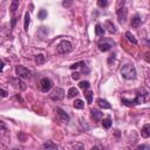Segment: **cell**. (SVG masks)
Listing matches in <instances>:
<instances>
[{
    "mask_svg": "<svg viewBox=\"0 0 150 150\" xmlns=\"http://www.w3.org/2000/svg\"><path fill=\"white\" fill-rule=\"evenodd\" d=\"M121 75L125 80H134L136 77V68L132 64H124L121 68Z\"/></svg>",
    "mask_w": 150,
    "mask_h": 150,
    "instance_id": "obj_1",
    "label": "cell"
},
{
    "mask_svg": "<svg viewBox=\"0 0 150 150\" xmlns=\"http://www.w3.org/2000/svg\"><path fill=\"white\" fill-rule=\"evenodd\" d=\"M71 50H73V45L67 40H62L56 47V52L60 54H67Z\"/></svg>",
    "mask_w": 150,
    "mask_h": 150,
    "instance_id": "obj_2",
    "label": "cell"
},
{
    "mask_svg": "<svg viewBox=\"0 0 150 150\" xmlns=\"http://www.w3.org/2000/svg\"><path fill=\"white\" fill-rule=\"evenodd\" d=\"M15 74L20 79H29L32 76V71L23 66H16L15 67Z\"/></svg>",
    "mask_w": 150,
    "mask_h": 150,
    "instance_id": "obj_3",
    "label": "cell"
},
{
    "mask_svg": "<svg viewBox=\"0 0 150 150\" xmlns=\"http://www.w3.org/2000/svg\"><path fill=\"white\" fill-rule=\"evenodd\" d=\"M49 97L53 100V101H61L63 97H64V90L62 88H54L52 90V93L49 94Z\"/></svg>",
    "mask_w": 150,
    "mask_h": 150,
    "instance_id": "obj_4",
    "label": "cell"
},
{
    "mask_svg": "<svg viewBox=\"0 0 150 150\" xmlns=\"http://www.w3.org/2000/svg\"><path fill=\"white\" fill-rule=\"evenodd\" d=\"M55 112H56V118H57L60 122H62V123L69 122L70 117H69V115H68L64 110H62L61 108H56V109H55Z\"/></svg>",
    "mask_w": 150,
    "mask_h": 150,
    "instance_id": "obj_5",
    "label": "cell"
},
{
    "mask_svg": "<svg viewBox=\"0 0 150 150\" xmlns=\"http://www.w3.org/2000/svg\"><path fill=\"white\" fill-rule=\"evenodd\" d=\"M9 82H11V84H12L15 89H19V90L26 89V84H25V82H23L20 77H13V79L9 80Z\"/></svg>",
    "mask_w": 150,
    "mask_h": 150,
    "instance_id": "obj_6",
    "label": "cell"
},
{
    "mask_svg": "<svg viewBox=\"0 0 150 150\" xmlns=\"http://www.w3.org/2000/svg\"><path fill=\"white\" fill-rule=\"evenodd\" d=\"M52 87H53V82H52L49 79L43 77V79L40 81V88H41V90H42L43 93L49 91V90L52 89Z\"/></svg>",
    "mask_w": 150,
    "mask_h": 150,
    "instance_id": "obj_7",
    "label": "cell"
},
{
    "mask_svg": "<svg viewBox=\"0 0 150 150\" xmlns=\"http://www.w3.org/2000/svg\"><path fill=\"white\" fill-rule=\"evenodd\" d=\"M116 13H117V16H118V21H120L121 23H124V21H125V18H127V9L123 7L122 9L117 11Z\"/></svg>",
    "mask_w": 150,
    "mask_h": 150,
    "instance_id": "obj_8",
    "label": "cell"
},
{
    "mask_svg": "<svg viewBox=\"0 0 150 150\" xmlns=\"http://www.w3.org/2000/svg\"><path fill=\"white\" fill-rule=\"evenodd\" d=\"M141 16L138 15V14H135L134 15V18L131 19V22H130V25H131V27H134V28H138L139 26H141Z\"/></svg>",
    "mask_w": 150,
    "mask_h": 150,
    "instance_id": "obj_9",
    "label": "cell"
},
{
    "mask_svg": "<svg viewBox=\"0 0 150 150\" xmlns=\"http://www.w3.org/2000/svg\"><path fill=\"white\" fill-rule=\"evenodd\" d=\"M97 104H98V107L102 108V109H110V108H111L110 103H109L107 100H104V98H98V100H97Z\"/></svg>",
    "mask_w": 150,
    "mask_h": 150,
    "instance_id": "obj_10",
    "label": "cell"
},
{
    "mask_svg": "<svg viewBox=\"0 0 150 150\" xmlns=\"http://www.w3.org/2000/svg\"><path fill=\"white\" fill-rule=\"evenodd\" d=\"M104 27L107 28V30H108L110 34H114V33L116 32V28H115L112 21H110V20H107V21L104 22Z\"/></svg>",
    "mask_w": 150,
    "mask_h": 150,
    "instance_id": "obj_11",
    "label": "cell"
},
{
    "mask_svg": "<svg viewBox=\"0 0 150 150\" xmlns=\"http://www.w3.org/2000/svg\"><path fill=\"white\" fill-rule=\"evenodd\" d=\"M141 135H142L144 138H148V137L150 136V124H149V123L144 124V127H143L142 130H141Z\"/></svg>",
    "mask_w": 150,
    "mask_h": 150,
    "instance_id": "obj_12",
    "label": "cell"
},
{
    "mask_svg": "<svg viewBox=\"0 0 150 150\" xmlns=\"http://www.w3.org/2000/svg\"><path fill=\"white\" fill-rule=\"evenodd\" d=\"M90 112H91V117H93L95 121H100V120L103 117V112H101V111L97 110V109H93Z\"/></svg>",
    "mask_w": 150,
    "mask_h": 150,
    "instance_id": "obj_13",
    "label": "cell"
},
{
    "mask_svg": "<svg viewBox=\"0 0 150 150\" xmlns=\"http://www.w3.org/2000/svg\"><path fill=\"white\" fill-rule=\"evenodd\" d=\"M110 48H111V42H109V43H107V42H100L98 43V49L101 52H108Z\"/></svg>",
    "mask_w": 150,
    "mask_h": 150,
    "instance_id": "obj_14",
    "label": "cell"
},
{
    "mask_svg": "<svg viewBox=\"0 0 150 150\" xmlns=\"http://www.w3.org/2000/svg\"><path fill=\"white\" fill-rule=\"evenodd\" d=\"M79 95V90L75 88V87H71V88H69V90H68V97L69 98H73V97H75V96H77Z\"/></svg>",
    "mask_w": 150,
    "mask_h": 150,
    "instance_id": "obj_15",
    "label": "cell"
},
{
    "mask_svg": "<svg viewBox=\"0 0 150 150\" xmlns=\"http://www.w3.org/2000/svg\"><path fill=\"white\" fill-rule=\"evenodd\" d=\"M111 124H112V122H111L110 117H105V118L102 120V125H103L104 129H109L111 127Z\"/></svg>",
    "mask_w": 150,
    "mask_h": 150,
    "instance_id": "obj_16",
    "label": "cell"
},
{
    "mask_svg": "<svg viewBox=\"0 0 150 150\" xmlns=\"http://www.w3.org/2000/svg\"><path fill=\"white\" fill-rule=\"evenodd\" d=\"M18 8H19V0H12V4H11V13L13 15L16 12Z\"/></svg>",
    "mask_w": 150,
    "mask_h": 150,
    "instance_id": "obj_17",
    "label": "cell"
},
{
    "mask_svg": "<svg viewBox=\"0 0 150 150\" xmlns=\"http://www.w3.org/2000/svg\"><path fill=\"white\" fill-rule=\"evenodd\" d=\"M95 34H96L97 36H101V35L104 34V28H102V26H101L100 23H97V25L95 26Z\"/></svg>",
    "mask_w": 150,
    "mask_h": 150,
    "instance_id": "obj_18",
    "label": "cell"
},
{
    "mask_svg": "<svg viewBox=\"0 0 150 150\" xmlns=\"http://www.w3.org/2000/svg\"><path fill=\"white\" fill-rule=\"evenodd\" d=\"M73 105H74V108H76V109H83V108H84V102H83L82 100H75L74 103H73Z\"/></svg>",
    "mask_w": 150,
    "mask_h": 150,
    "instance_id": "obj_19",
    "label": "cell"
},
{
    "mask_svg": "<svg viewBox=\"0 0 150 150\" xmlns=\"http://www.w3.org/2000/svg\"><path fill=\"white\" fill-rule=\"evenodd\" d=\"M41 148H42V149H57L59 146H57L56 144L52 143V142H47V143L42 144V145H41Z\"/></svg>",
    "mask_w": 150,
    "mask_h": 150,
    "instance_id": "obj_20",
    "label": "cell"
},
{
    "mask_svg": "<svg viewBox=\"0 0 150 150\" xmlns=\"http://www.w3.org/2000/svg\"><path fill=\"white\" fill-rule=\"evenodd\" d=\"M29 22H30V15H29V13L27 12L26 15H25V25H23V29H25V30H28Z\"/></svg>",
    "mask_w": 150,
    "mask_h": 150,
    "instance_id": "obj_21",
    "label": "cell"
},
{
    "mask_svg": "<svg viewBox=\"0 0 150 150\" xmlns=\"http://www.w3.org/2000/svg\"><path fill=\"white\" fill-rule=\"evenodd\" d=\"M125 36H127V39H128V41H129V42H131V43H134V45H136V43H137V40L135 39V36H134L130 32H127V33H125Z\"/></svg>",
    "mask_w": 150,
    "mask_h": 150,
    "instance_id": "obj_22",
    "label": "cell"
},
{
    "mask_svg": "<svg viewBox=\"0 0 150 150\" xmlns=\"http://www.w3.org/2000/svg\"><path fill=\"white\" fill-rule=\"evenodd\" d=\"M45 55H42V54H39V55H36L35 56V62H36V64H42L43 62H45Z\"/></svg>",
    "mask_w": 150,
    "mask_h": 150,
    "instance_id": "obj_23",
    "label": "cell"
},
{
    "mask_svg": "<svg viewBox=\"0 0 150 150\" xmlns=\"http://www.w3.org/2000/svg\"><path fill=\"white\" fill-rule=\"evenodd\" d=\"M79 87H80L81 89H83V90H87V89L90 87V84H89L88 81H81V82L79 83Z\"/></svg>",
    "mask_w": 150,
    "mask_h": 150,
    "instance_id": "obj_24",
    "label": "cell"
},
{
    "mask_svg": "<svg viewBox=\"0 0 150 150\" xmlns=\"http://www.w3.org/2000/svg\"><path fill=\"white\" fill-rule=\"evenodd\" d=\"M108 4H109V0H97V6L101 7V8L107 7Z\"/></svg>",
    "mask_w": 150,
    "mask_h": 150,
    "instance_id": "obj_25",
    "label": "cell"
},
{
    "mask_svg": "<svg viewBox=\"0 0 150 150\" xmlns=\"http://www.w3.org/2000/svg\"><path fill=\"white\" fill-rule=\"evenodd\" d=\"M124 4H125V0H117V2H116V12L122 9L124 7Z\"/></svg>",
    "mask_w": 150,
    "mask_h": 150,
    "instance_id": "obj_26",
    "label": "cell"
},
{
    "mask_svg": "<svg viewBox=\"0 0 150 150\" xmlns=\"http://www.w3.org/2000/svg\"><path fill=\"white\" fill-rule=\"evenodd\" d=\"M38 16H39V19L43 20V19L47 16V11H46V9H41V11L38 13Z\"/></svg>",
    "mask_w": 150,
    "mask_h": 150,
    "instance_id": "obj_27",
    "label": "cell"
},
{
    "mask_svg": "<svg viewBox=\"0 0 150 150\" xmlns=\"http://www.w3.org/2000/svg\"><path fill=\"white\" fill-rule=\"evenodd\" d=\"M80 66H84V62H83V61H80V62L73 63V64L70 66V69H71V70H74V69H77Z\"/></svg>",
    "mask_w": 150,
    "mask_h": 150,
    "instance_id": "obj_28",
    "label": "cell"
},
{
    "mask_svg": "<svg viewBox=\"0 0 150 150\" xmlns=\"http://www.w3.org/2000/svg\"><path fill=\"white\" fill-rule=\"evenodd\" d=\"M121 101H122V103H123V104H125L127 107H131V105H134L132 100H127V98H124V97H123Z\"/></svg>",
    "mask_w": 150,
    "mask_h": 150,
    "instance_id": "obj_29",
    "label": "cell"
},
{
    "mask_svg": "<svg viewBox=\"0 0 150 150\" xmlns=\"http://www.w3.org/2000/svg\"><path fill=\"white\" fill-rule=\"evenodd\" d=\"M93 91H88L87 94H86V97H87V101H88V103L90 104L91 102H93Z\"/></svg>",
    "mask_w": 150,
    "mask_h": 150,
    "instance_id": "obj_30",
    "label": "cell"
},
{
    "mask_svg": "<svg viewBox=\"0 0 150 150\" xmlns=\"http://www.w3.org/2000/svg\"><path fill=\"white\" fill-rule=\"evenodd\" d=\"M8 96V93H7V90H5V89H0V97H7Z\"/></svg>",
    "mask_w": 150,
    "mask_h": 150,
    "instance_id": "obj_31",
    "label": "cell"
},
{
    "mask_svg": "<svg viewBox=\"0 0 150 150\" xmlns=\"http://www.w3.org/2000/svg\"><path fill=\"white\" fill-rule=\"evenodd\" d=\"M6 130H7V127H6L5 122L0 121V131H6Z\"/></svg>",
    "mask_w": 150,
    "mask_h": 150,
    "instance_id": "obj_32",
    "label": "cell"
},
{
    "mask_svg": "<svg viewBox=\"0 0 150 150\" xmlns=\"http://www.w3.org/2000/svg\"><path fill=\"white\" fill-rule=\"evenodd\" d=\"M80 76H81V74H80V73H77V71H75V73H73V74H71L73 80H79V79H80Z\"/></svg>",
    "mask_w": 150,
    "mask_h": 150,
    "instance_id": "obj_33",
    "label": "cell"
},
{
    "mask_svg": "<svg viewBox=\"0 0 150 150\" xmlns=\"http://www.w3.org/2000/svg\"><path fill=\"white\" fill-rule=\"evenodd\" d=\"M71 2H73V0H64L62 5H63L64 7H69V6L71 5Z\"/></svg>",
    "mask_w": 150,
    "mask_h": 150,
    "instance_id": "obj_34",
    "label": "cell"
},
{
    "mask_svg": "<svg viewBox=\"0 0 150 150\" xmlns=\"http://www.w3.org/2000/svg\"><path fill=\"white\" fill-rule=\"evenodd\" d=\"M71 148H80V149H83V145L82 144H71Z\"/></svg>",
    "mask_w": 150,
    "mask_h": 150,
    "instance_id": "obj_35",
    "label": "cell"
},
{
    "mask_svg": "<svg viewBox=\"0 0 150 150\" xmlns=\"http://www.w3.org/2000/svg\"><path fill=\"white\" fill-rule=\"evenodd\" d=\"M4 67H5V63H4V61H1V60H0V71H2V70H4Z\"/></svg>",
    "mask_w": 150,
    "mask_h": 150,
    "instance_id": "obj_36",
    "label": "cell"
},
{
    "mask_svg": "<svg viewBox=\"0 0 150 150\" xmlns=\"http://www.w3.org/2000/svg\"><path fill=\"white\" fill-rule=\"evenodd\" d=\"M15 21H16V18H13V20H12V28H14V25H15Z\"/></svg>",
    "mask_w": 150,
    "mask_h": 150,
    "instance_id": "obj_37",
    "label": "cell"
}]
</instances>
